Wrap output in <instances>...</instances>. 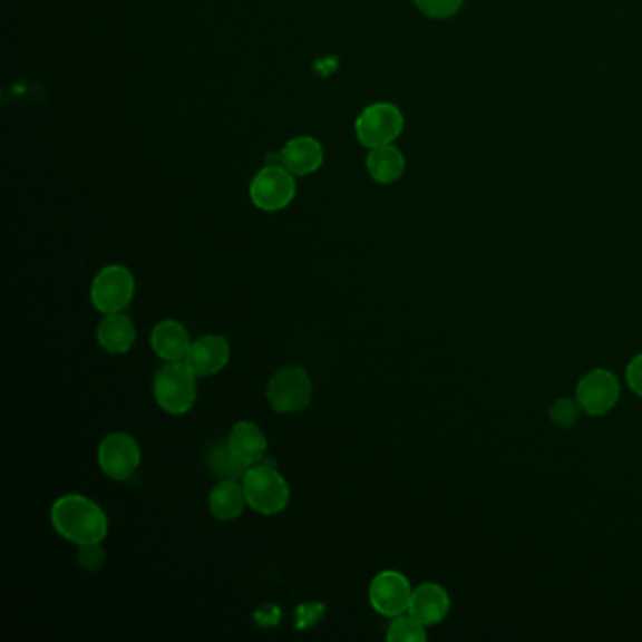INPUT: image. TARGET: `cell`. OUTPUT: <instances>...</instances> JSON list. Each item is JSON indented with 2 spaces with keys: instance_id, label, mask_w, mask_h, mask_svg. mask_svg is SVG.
Returning <instances> with one entry per match:
<instances>
[{
  "instance_id": "6da1fadb",
  "label": "cell",
  "mask_w": 642,
  "mask_h": 642,
  "mask_svg": "<svg viewBox=\"0 0 642 642\" xmlns=\"http://www.w3.org/2000/svg\"><path fill=\"white\" fill-rule=\"evenodd\" d=\"M55 532L74 545L103 543L108 535V518L89 497L70 494L51 507Z\"/></svg>"
},
{
  "instance_id": "ac0fdd59",
  "label": "cell",
  "mask_w": 642,
  "mask_h": 642,
  "mask_svg": "<svg viewBox=\"0 0 642 642\" xmlns=\"http://www.w3.org/2000/svg\"><path fill=\"white\" fill-rule=\"evenodd\" d=\"M366 168H368V174L373 182L381 183V185H392L406 172V157L395 144L376 147L368 153Z\"/></svg>"
},
{
  "instance_id": "9a60e30c",
  "label": "cell",
  "mask_w": 642,
  "mask_h": 642,
  "mask_svg": "<svg viewBox=\"0 0 642 642\" xmlns=\"http://www.w3.org/2000/svg\"><path fill=\"white\" fill-rule=\"evenodd\" d=\"M228 447L245 466H259L268 450L266 436L253 422H237L228 434Z\"/></svg>"
},
{
  "instance_id": "7a4b0ae2",
  "label": "cell",
  "mask_w": 642,
  "mask_h": 642,
  "mask_svg": "<svg viewBox=\"0 0 642 642\" xmlns=\"http://www.w3.org/2000/svg\"><path fill=\"white\" fill-rule=\"evenodd\" d=\"M242 485L249 507L261 515H278L289 505L291 490L273 464L249 467Z\"/></svg>"
},
{
  "instance_id": "52a82bcc",
  "label": "cell",
  "mask_w": 642,
  "mask_h": 642,
  "mask_svg": "<svg viewBox=\"0 0 642 642\" xmlns=\"http://www.w3.org/2000/svg\"><path fill=\"white\" fill-rule=\"evenodd\" d=\"M313 385L303 368H285L278 371L268 385V401L273 411L281 415L302 412L310 406Z\"/></svg>"
},
{
  "instance_id": "277c9868",
  "label": "cell",
  "mask_w": 642,
  "mask_h": 642,
  "mask_svg": "<svg viewBox=\"0 0 642 642\" xmlns=\"http://www.w3.org/2000/svg\"><path fill=\"white\" fill-rule=\"evenodd\" d=\"M403 114L395 104L377 103L362 109V114L357 117L354 130L357 138L362 146L368 149L390 146L403 133Z\"/></svg>"
},
{
  "instance_id": "8992f818",
  "label": "cell",
  "mask_w": 642,
  "mask_h": 642,
  "mask_svg": "<svg viewBox=\"0 0 642 642\" xmlns=\"http://www.w3.org/2000/svg\"><path fill=\"white\" fill-rule=\"evenodd\" d=\"M136 281L128 268L111 264L97 273L91 285V302L104 315L121 313L133 302Z\"/></svg>"
},
{
  "instance_id": "8fae6325",
  "label": "cell",
  "mask_w": 642,
  "mask_h": 642,
  "mask_svg": "<svg viewBox=\"0 0 642 642\" xmlns=\"http://www.w3.org/2000/svg\"><path fill=\"white\" fill-rule=\"evenodd\" d=\"M231 360V346L223 335H204L194 341L188 351V368L196 377L215 376L223 370Z\"/></svg>"
},
{
  "instance_id": "44dd1931",
  "label": "cell",
  "mask_w": 642,
  "mask_h": 642,
  "mask_svg": "<svg viewBox=\"0 0 642 642\" xmlns=\"http://www.w3.org/2000/svg\"><path fill=\"white\" fill-rule=\"evenodd\" d=\"M582 407L578 401L573 398H557L551 406V420L560 428H571L576 425V420L581 417Z\"/></svg>"
},
{
  "instance_id": "2e32d148",
  "label": "cell",
  "mask_w": 642,
  "mask_h": 642,
  "mask_svg": "<svg viewBox=\"0 0 642 642\" xmlns=\"http://www.w3.org/2000/svg\"><path fill=\"white\" fill-rule=\"evenodd\" d=\"M97 340L104 351L125 354L133 349L136 341V328L127 315L108 313L98 324Z\"/></svg>"
},
{
  "instance_id": "ba28073f",
  "label": "cell",
  "mask_w": 642,
  "mask_h": 642,
  "mask_svg": "<svg viewBox=\"0 0 642 642\" xmlns=\"http://www.w3.org/2000/svg\"><path fill=\"white\" fill-rule=\"evenodd\" d=\"M576 401L590 417H603L620 400V382L609 370H592L576 385Z\"/></svg>"
},
{
  "instance_id": "5bb4252c",
  "label": "cell",
  "mask_w": 642,
  "mask_h": 642,
  "mask_svg": "<svg viewBox=\"0 0 642 642\" xmlns=\"http://www.w3.org/2000/svg\"><path fill=\"white\" fill-rule=\"evenodd\" d=\"M193 341L182 322L160 321L152 332V349L164 362H185Z\"/></svg>"
},
{
  "instance_id": "30bf717a",
  "label": "cell",
  "mask_w": 642,
  "mask_h": 642,
  "mask_svg": "<svg viewBox=\"0 0 642 642\" xmlns=\"http://www.w3.org/2000/svg\"><path fill=\"white\" fill-rule=\"evenodd\" d=\"M411 595V582L398 571H382L371 581V606L387 619H396L409 612Z\"/></svg>"
},
{
  "instance_id": "484cf974",
  "label": "cell",
  "mask_w": 642,
  "mask_h": 642,
  "mask_svg": "<svg viewBox=\"0 0 642 642\" xmlns=\"http://www.w3.org/2000/svg\"><path fill=\"white\" fill-rule=\"evenodd\" d=\"M255 620L264 628H273L279 624V609L278 606L266 605L259 609L255 614Z\"/></svg>"
},
{
  "instance_id": "5b68a950",
  "label": "cell",
  "mask_w": 642,
  "mask_h": 642,
  "mask_svg": "<svg viewBox=\"0 0 642 642\" xmlns=\"http://www.w3.org/2000/svg\"><path fill=\"white\" fill-rule=\"evenodd\" d=\"M249 196L262 212H281L296 196L294 174L286 171L283 164L268 163L264 168L256 172V176L249 185Z\"/></svg>"
},
{
  "instance_id": "3957f363",
  "label": "cell",
  "mask_w": 642,
  "mask_h": 642,
  "mask_svg": "<svg viewBox=\"0 0 642 642\" xmlns=\"http://www.w3.org/2000/svg\"><path fill=\"white\" fill-rule=\"evenodd\" d=\"M153 396L171 415H185L196 401V376L187 362H168L153 377Z\"/></svg>"
},
{
  "instance_id": "e0dca14e",
  "label": "cell",
  "mask_w": 642,
  "mask_h": 642,
  "mask_svg": "<svg viewBox=\"0 0 642 642\" xmlns=\"http://www.w3.org/2000/svg\"><path fill=\"white\" fill-rule=\"evenodd\" d=\"M207 504H210V513L217 521L231 522L242 516L247 505V497H245L243 485H240L236 479H221V483L213 486V490L210 492Z\"/></svg>"
},
{
  "instance_id": "603a6c76",
  "label": "cell",
  "mask_w": 642,
  "mask_h": 642,
  "mask_svg": "<svg viewBox=\"0 0 642 642\" xmlns=\"http://www.w3.org/2000/svg\"><path fill=\"white\" fill-rule=\"evenodd\" d=\"M104 562H106V552H104L100 543H87V545H79L78 565L87 573H97L103 570Z\"/></svg>"
},
{
  "instance_id": "d4e9b609",
  "label": "cell",
  "mask_w": 642,
  "mask_h": 642,
  "mask_svg": "<svg viewBox=\"0 0 642 642\" xmlns=\"http://www.w3.org/2000/svg\"><path fill=\"white\" fill-rule=\"evenodd\" d=\"M625 379H628V387L642 398V352L631 358L628 370H625Z\"/></svg>"
},
{
  "instance_id": "9c48e42d",
  "label": "cell",
  "mask_w": 642,
  "mask_h": 642,
  "mask_svg": "<svg viewBox=\"0 0 642 642\" xmlns=\"http://www.w3.org/2000/svg\"><path fill=\"white\" fill-rule=\"evenodd\" d=\"M139 460H142V455H139L138 442L128 434L116 431V434H109L100 442L98 464L109 479L119 480V483L130 479L134 471L138 469Z\"/></svg>"
},
{
  "instance_id": "4fadbf2b",
  "label": "cell",
  "mask_w": 642,
  "mask_h": 642,
  "mask_svg": "<svg viewBox=\"0 0 642 642\" xmlns=\"http://www.w3.org/2000/svg\"><path fill=\"white\" fill-rule=\"evenodd\" d=\"M281 164L294 176H310L324 160L321 142L313 136H296L281 149Z\"/></svg>"
},
{
  "instance_id": "cb8c5ba5",
  "label": "cell",
  "mask_w": 642,
  "mask_h": 642,
  "mask_svg": "<svg viewBox=\"0 0 642 642\" xmlns=\"http://www.w3.org/2000/svg\"><path fill=\"white\" fill-rule=\"evenodd\" d=\"M324 614V606L322 605H302L296 609V625L298 630H308L311 625H315Z\"/></svg>"
},
{
  "instance_id": "7c38bea8",
  "label": "cell",
  "mask_w": 642,
  "mask_h": 642,
  "mask_svg": "<svg viewBox=\"0 0 642 642\" xmlns=\"http://www.w3.org/2000/svg\"><path fill=\"white\" fill-rule=\"evenodd\" d=\"M449 611V592L436 582H425L412 590L409 614L415 616L420 624H425L426 628L442 622L447 619Z\"/></svg>"
},
{
  "instance_id": "7402d4cb",
  "label": "cell",
  "mask_w": 642,
  "mask_h": 642,
  "mask_svg": "<svg viewBox=\"0 0 642 642\" xmlns=\"http://www.w3.org/2000/svg\"><path fill=\"white\" fill-rule=\"evenodd\" d=\"M415 7L430 19H449L458 13L464 0H412Z\"/></svg>"
},
{
  "instance_id": "d6986e66",
  "label": "cell",
  "mask_w": 642,
  "mask_h": 642,
  "mask_svg": "<svg viewBox=\"0 0 642 642\" xmlns=\"http://www.w3.org/2000/svg\"><path fill=\"white\" fill-rule=\"evenodd\" d=\"M207 466L212 471L217 473L221 479H243L249 469L243 461L237 460L236 455L228 447V442L217 445L207 453Z\"/></svg>"
},
{
  "instance_id": "ffe728a7",
  "label": "cell",
  "mask_w": 642,
  "mask_h": 642,
  "mask_svg": "<svg viewBox=\"0 0 642 642\" xmlns=\"http://www.w3.org/2000/svg\"><path fill=\"white\" fill-rule=\"evenodd\" d=\"M426 625L420 624L415 616H396L395 622L390 624L387 631V639L390 642H425Z\"/></svg>"
}]
</instances>
